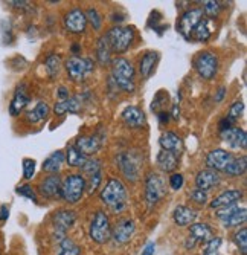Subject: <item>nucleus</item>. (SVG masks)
<instances>
[{"instance_id": "nucleus-1", "label": "nucleus", "mask_w": 247, "mask_h": 255, "mask_svg": "<svg viewBox=\"0 0 247 255\" xmlns=\"http://www.w3.org/2000/svg\"><path fill=\"white\" fill-rule=\"evenodd\" d=\"M99 200L108 211L115 214L124 213L128 205V191L125 183L121 179L110 177L99 193Z\"/></svg>"}, {"instance_id": "nucleus-2", "label": "nucleus", "mask_w": 247, "mask_h": 255, "mask_svg": "<svg viewBox=\"0 0 247 255\" xmlns=\"http://www.w3.org/2000/svg\"><path fill=\"white\" fill-rule=\"evenodd\" d=\"M111 75L110 80L116 86V89L131 94L136 89V69H134L133 63L124 57H118L111 60Z\"/></svg>"}, {"instance_id": "nucleus-3", "label": "nucleus", "mask_w": 247, "mask_h": 255, "mask_svg": "<svg viewBox=\"0 0 247 255\" xmlns=\"http://www.w3.org/2000/svg\"><path fill=\"white\" fill-rule=\"evenodd\" d=\"M111 54H125L130 46L134 41V37H136V32H134L133 26H113L110 28L105 34H104Z\"/></svg>"}, {"instance_id": "nucleus-4", "label": "nucleus", "mask_w": 247, "mask_h": 255, "mask_svg": "<svg viewBox=\"0 0 247 255\" xmlns=\"http://www.w3.org/2000/svg\"><path fill=\"white\" fill-rule=\"evenodd\" d=\"M84 193H85V177L81 173H72L61 180L60 199H63L66 203L69 205L78 203L82 199Z\"/></svg>"}, {"instance_id": "nucleus-5", "label": "nucleus", "mask_w": 247, "mask_h": 255, "mask_svg": "<svg viewBox=\"0 0 247 255\" xmlns=\"http://www.w3.org/2000/svg\"><path fill=\"white\" fill-rule=\"evenodd\" d=\"M67 77L74 83H82L90 77L95 71V61L92 58H85L80 55H72L64 63Z\"/></svg>"}, {"instance_id": "nucleus-6", "label": "nucleus", "mask_w": 247, "mask_h": 255, "mask_svg": "<svg viewBox=\"0 0 247 255\" xmlns=\"http://www.w3.org/2000/svg\"><path fill=\"white\" fill-rule=\"evenodd\" d=\"M88 237L98 245H105L111 240V223L105 211H96L88 225Z\"/></svg>"}, {"instance_id": "nucleus-7", "label": "nucleus", "mask_w": 247, "mask_h": 255, "mask_svg": "<svg viewBox=\"0 0 247 255\" xmlns=\"http://www.w3.org/2000/svg\"><path fill=\"white\" fill-rule=\"evenodd\" d=\"M166 182L159 173H148L145 177V203L148 210L159 203L165 196H166Z\"/></svg>"}, {"instance_id": "nucleus-8", "label": "nucleus", "mask_w": 247, "mask_h": 255, "mask_svg": "<svg viewBox=\"0 0 247 255\" xmlns=\"http://www.w3.org/2000/svg\"><path fill=\"white\" fill-rule=\"evenodd\" d=\"M192 66H194V71L197 72V75L200 78H203L206 81H211L218 74L220 61H218V57L214 52L203 51V52H198L194 57Z\"/></svg>"}, {"instance_id": "nucleus-9", "label": "nucleus", "mask_w": 247, "mask_h": 255, "mask_svg": "<svg viewBox=\"0 0 247 255\" xmlns=\"http://www.w3.org/2000/svg\"><path fill=\"white\" fill-rule=\"evenodd\" d=\"M116 165L122 176L130 182H138L141 177L142 160L141 156L134 151H121L116 156Z\"/></svg>"}, {"instance_id": "nucleus-10", "label": "nucleus", "mask_w": 247, "mask_h": 255, "mask_svg": "<svg viewBox=\"0 0 247 255\" xmlns=\"http://www.w3.org/2000/svg\"><path fill=\"white\" fill-rule=\"evenodd\" d=\"M77 222V214L72 210H60L55 211L52 216V225H54V239L61 242L64 237H67V231L72 229V226Z\"/></svg>"}, {"instance_id": "nucleus-11", "label": "nucleus", "mask_w": 247, "mask_h": 255, "mask_svg": "<svg viewBox=\"0 0 247 255\" xmlns=\"http://www.w3.org/2000/svg\"><path fill=\"white\" fill-rule=\"evenodd\" d=\"M215 216L218 217V220L224 228H237L246 223L247 211L244 206L232 205L229 208H224V210L215 211Z\"/></svg>"}, {"instance_id": "nucleus-12", "label": "nucleus", "mask_w": 247, "mask_h": 255, "mask_svg": "<svg viewBox=\"0 0 247 255\" xmlns=\"http://www.w3.org/2000/svg\"><path fill=\"white\" fill-rule=\"evenodd\" d=\"M201 18H203V11H201V8H192V9L185 11L180 15V18L177 20V32H180V35L185 40L191 41L192 31Z\"/></svg>"}, {"instance_id": "nucleus-13", "label": "nucleus", "mask_w": 247, "mask_h": 255, "mask_svg": "<svg viewBox=\"0 0 247 255\" xmlns=\"http://www.w3.org/2000/svg\"><path fill=\"white\" fill-rule=\"evenodd\" d=\"M104 141H105L104 134H98V133H95V134H84V136H78L77 137V141H75L74 145L85 157H92L93 154H96L102 148Z\"/></svg>"}, {"instance_id": "nucleus-14", "label": "nucleus", "mask_w": 247, "mask_h": 255, "mask_svg": "<svg viewBox=\"0 0 247 255\" xmlns=\"http://www.w3.org/2000/svg\"><path fill=\"white\" fill-rule=\"evenodd\" d=\"M63 25L64 29L71 34H84L87 29V17L85 12L80 8H74L69 12H66L64 18H63Z\"/></svg>"}, {"instance_id": "nucleus-15", "label": "nucleus", "mask_w": 247, "mask_h": 255, "mask_svg": "<svg viewBox=\"0 0 247 255\" xmlns=\"http://www.w3.org/2000/svg\"><path fill=\"white\" fill-rule=\"evenodd\" d=\"M136 233V223L131 219H121L111 226V240L118 245H125Z\"/></svg>"}, {"instance_id": "nucleus-16", "label": "nucleus", "mask_w": 247, "mask_h": 255, "mask_svg": "<svg viewBox=\"0 0 247 255\" xmlns=\"http://www.w3.org/2000/svg\"><path fill=\"white\" fill-rule=\"evenodd\" d=\"M88 94H82V95H74V97H69L66 100H60L58 103H55L54 106V113L57 117H64L67 113H81L82 112V107L85 104V97Z\"/></svg>"}, {"instance_id": "nucleus-17", "label": "nucleus", "mask_w": 247, "mask_h": 255, "mask_svg": "<svg viewBox=\"0 0 247 255\" xmlns=\"http://www.w3.org/2000/svg\"><path fill=\"white\" fill-rule=\"evenodd\" d=\"M234 157H235V156H234L231 151H228V150L214 148V150H211V151L206 154L205 162H206V167H208L209 170H214V171L220 173V171H224V168H226V167L231 164Z\"/></svg>"}, {"instance_id": "nucleus-18", "label": "nucleus", "mask_w": 247, "mask_h": 255, "mask_svg": "<svg viewBox=\"0 0 247 255\" xmlns=\"http://www.w3.org/2000/svg\"><path fill=\"white\" fill-rule=\"evenodd\" d=\"M214 237L212 228L208 223H192L189 228V236L185 243L186 249H192L198 243H206Z\"/></svg>"}, {"instance_id": "nucleus-19", "label": "nucleus", "mask_w": 247, "mask_h": 255, "mask_svg": "<svg viewBox=\"0 0 247 255\" xmlns=\"http://www.w3.org/2000/svg\"><path fill=\"white\" fill-rule=\"evenodd\" d=\"M29 103H31V97L28 94V86L25 83H20L15 87L12 100L9 103V109H8L9 115H11V117H18V115L28 107Z\"/></svg>"}, {"instance_id": "nucleus-20", "label": "nucleus", "mask_w": 247, "mask_h": 255, "mask_svg": "<svg viewBox=\"0 0 247 255\" xmlns=\"http://www.w3.org/2000/svg\"><path fill=\"white\" fill-rule=\"evenodd\" d=\"M61 177L58 174H49L44 179L40 180L38 183V193L49 200L60 199V191H61Z\"/></svg>"}, {"instance_id": "nucleus-21", "label": "nucleus", "mask_w": 247, "mask_h": 255, "mask_svg": "<svg viewBox=\"0 0 247 255\" xmlns=\"http://www.w3.org/2000/svg\"><path fill=\"white\" fill-rule=\"evenodd\" d=\"M121 120L128 128H144L147 126V117L141 107L128 106L122 110Z\"/></svg>"}, {"instance_id": "nucleus-22", "label": "nucleus", "mask_w": 247, "mask_h": 255, "mask_svg": "<svg viewBox=\"0 0 247 255\" xmlns=\"http://www.w3.org/2000/svg\"><path fill=\"white\" fill-rule=\"evenodd\" d=\"M243 199V191L241 190H226L220 193L217 197H214L209 203V206L215 211L224 210V208H229L232 205H238V202Z\"/></svg>"}, {"instance_id": "nucleus-23", "label": "nucleus", "mask_w": 247, "mask_h": 255, "mask_svg": "<svg viewBox=\"0 0 247 255\" xmlns=\"http://www.w3.org/2000/svg\"><path fill=\"white\" fill-rule=\"evenodd\" d=\"M220 182H221V176L217 171L206 168V170H201V171L197 173V176H195V188L208 193L209 190L218 187Z\"/></svg>"}, {"instance_id": "nucleus-24", "label": "nucleus", "mask_w": 247, "mask_h": 255, "mask_svg": "<svg viewBox=\"0 0 247 255\" xmlns=\"http://www.w3.org/2000/svg\"><path fill=\"white\" fill-rule=\"evenodd\" d=\"M220 136L231 148L246 150V147H247V134L240 127H232V128H229L226 131H221Z\"/></svg>"}, {"instance_id": "nucleus-25", "label": "nucleus", "mask_w": 247, "mask_h": 255, "mask_svg": "<svg viewBox=\"0 0 247 255\" xmlns=\"http://www.w3.org/2000/svg\"><path fill=\"white\" fill-rule=\"evenodd\" d=\"M159 144H161L162 150L174 153L178 157H180V154L183 151V139L178 136L175 131H165V133H162V136L159 139Z\"/></svg>"}, {"instance_id": "nucleus-26", "label": "nucleus", "mask_w": 247, "mask_h": 255, "mask_svg": "<svg viewBox=\"0 0 247 255\" xmlns=\"http://www.w3.org/2000/svg\"><path fill=\"white\" fill-rule=\"evenodd\" d=\"M197 219V211L192 210L191 206L186 205H178L174 208V213H172V220L177 226L180 228H186L191 226L192 223H195Z\"/></svg>"}, {"instance_id": "nucleus-27", "label": "nucleus", "mask_w": 247, "mask_h": 255, "mask_svg": "<svg viewBox=\"0 0 247 255\" xmlns=\"http://www.w3.org/2000/svg\"><path fill=\"white\" fill-rule=\"evenodd\" d=\"M214 25H212V20L203 17L198 23H197V26L194 28L192 31V35H191V40H195L198 43H206L209 41V38L212 37L214 34Z\"/></svg>"}, {"instance_id": "nucleus-28", "label": "nucleus", "mask_w": 247, "mask_h": 255, "mask_svg": "<svg viewBox=\"0 0 247 255\" xmlns=\"http://www.w3.org/2000/svg\"><path fill=\"white\" fill-rule=\"evenodd\" d=\"M64 162H66L64 151L63 150H57L51 156H48L46 159H44L41 168H43V171H46L49 174H58L60 170L64 165Z\"/></svg>"}, {"instance_id": "nucleus-29", "label": "nucleus", "mask_w": 247, "mask_h": 255, "mask_svg": "<svg viewBox=\"0 0 247 255\" xmlns=\"http://www.w3.org/2000/svg\"><path fill=\"white\" fill-rule=\"evenodd\" d=\"M51 113V107L48 106V103L44 101H38L31 110L26 112V121L29 124H38V123H43L44 120H46L49 117Z\"/></svg>"}, {"instance_id": "nucleus-30", "label": "nucleus", "mask_w": 247, "mask_h": 255, "mask_svg": "<svg viewBox=\"0 0 247 255\" xmlns=\"http://www.w3.org/2000/svg\"><path fill=\"white\" fill-rule=\"evenodd\" d=\"M159 61V52L156 51H148L139 61V74L144 80L150 78L151 74L154 72L156 64Z\"/></svg>"}, {"instance_id": "nucleus-31", "label": "nucleus", "mask_w": 247, "mask_h": 255, "mask_svg": "<svg viewBox=\"0 0 247 255\" xmlns=\"http://www.w3.org/2000/svg\"><path fill=\"white\" fill-rule=\"evenodd\" d=\"M157 167H159L164 173H172L178 167V156L174 153L161 150L157 154Z\"/></svg>"}, {"instance_id": "nucleus-32", "label": "nucleus", "mask_w": 247, "mask_h": 255, "mask_svg": "<svg viewBox=\"0 0 247 255\" xmlns=\"http://www.w3.org/2000/svg\"><path fill=\"white\" fill-rule=\"evenodd\" d=\"M63 67V60L58 54L51 52L46 60H44V69H46V74L51 80H55Z\"/></svg>"}, {"instance_id": "nucleus-33", "label": "nucleus", "mask_w": 247, "mask_h": 255, "mask_svg": "<svg viewBox=\"0 0 247 255\" xmlns=\"http://www.w3.org/2000/svg\"><path fill=\"white\" fill-rule=\"evenodd\" d=\"M64 157H66L67 165L72 167V168H81L84 165V162L87 160V157L84 154H81L74 144L67 145L66 153H64Z\"/></svg>"}, {"instance_id": "nucleus-34", "label": "nucleus", "mask_w": 247, "mask_h": 255, "mask_svg": "<svg viewBox=\"0 0 247 255\" xmlns=\"http://www.w3.org/2000/svg\"><path fill=\"white\" fill-rule=\"evenodd\" d=\"M246 168H247V157L243 154V156L234 157L232 162L226 168H224L223 173H226L231 177H240L246 173Z\"/></svg>"}, {"instance_id": "nucleus-35", "label": "nucleus", "mask_w": 247, "mask_h": 255, "mask_svg": "<svg viewBox=\"0 0 247 255\" xmlns=\"http://www.w3.org/2000/svg\"><path fill=\"white\" fill-rule=\"evenodd\" d=\"M96 60L101 66H108L111 63V49L104 35H101L96 43Z\"/></svg>"}, {"instance_id": "nucleus-36", "label": "nucleus", "mask_w": 247, "mask_h": 255, "mask_svg": "<svg viewBox=\"0 0 247 255\" xmlns=\"http://www.w3.org/2000/svg\"><path fill=\"white\" fill-rule=\"evenodd\" d=\"M58 254L57 255H81V246L77 245L71 237H64L57 243Z\"/></svg>"}, {"instance_id": "nucleus-37", "label": "nucleus", "mask_w": 247, "mask_h": 255, "mask_svg": "<svg viewBox=\"0 0 247 255\" xmlns=\"http://www.w3.org/2000/svg\"><path fill=\"white\" fill-rule=\"evenodd\" d=\"M101 171H102V164L99 159H95V157H87L84 165L81 167V174L85 179L96 174V173H101Z\"/></svg>"}, {"instance_id": "nucleus-38", "label": "nucleus", "mask_w": 247, "mask_h": 255, "mask_svg": "<svg viewBox=\"0 0 247 255\" xmlns=\"http://www.w3.org/2000/svg\"><path fill=\"white\" fill-rule=\"evenodd\" d=\"M168 103H169V95H168V92H166V90L157 92L156 97H154V100H153V104H151V110L156 112V113L165 112Z\"/></svg>"}, {"instance_id": "nucleus-39", "label": "nucleus", "mask_w": 247, "mask_h": 255, "mask_svg": "<svg viewBox=\"0 0 247 255\" xmlns=\"http://www.w3.org/2000/svg\"><path fill=\"white\" fill-rule=\"evenodd\" d=\"M221 2H215V0H208V2L203 3V8H201V11H203V15H206V18L209 20H215L218 17V14L221 12Z\"/></svg>"}, {"instance_id": "nucleus-40", "label": "nucleus", "mask_w": 247, "mask_h": 255, "mask_svg": "<svg viewBox=\"0 0 247 255\" xmlns=\"http://www.w3.org/2000/svg\"><path fill=\"white\" fill-rule=\"evenodd\" d=\"M234 243L237 245L238 251L246 255L247 254V228L243 226L241 229H238L235 236H234Z\"/></svg>"}, {"instance_id": "nucleus-41", "label": "nucleus", "mask_w": 247, "mask_h": 255, "mask_svg": "<svg viewBox=\"0 0 247 255\" xmlns=\"http://www.w3.org/2000/svg\"><path fill=\"white\" fill-rule=\"evenodd\" d=\"M84 12H85V17H87V23H90L95 31H101V28H102V17H101L99 11L96 8H88Z\"/></svg>"}, {"instance_id": "nucleus-42", "label": "nucleus", "mask_w": 247, "mask_h": 255, "mask_svg": "<svg viewBox=\"0 0 247 255\" xmlns=\"http://www.w3.org/2000/svg\"><path fill=\"white\" fill-rule=\"evenodd\" d=\"M221 237H212L209 242L205 243V249H203V255H220V248H221Z\"/></svg>"}, {"instance_id": "nucleus-43", "label": "nucleus", "mask_w": 247, "mask_h": 255, "mask_svg": "<svg viewBox=\"0 0 247 255\" xmlns=\"http://www.w3.org/2000/svg\"><path fill=\"white\" fill-rule=\"evenodd\" d=\"M101 182H102V171L101 173H96L90 177L85 179V191L88 194H93L99 187H101Z\"/></svg>"}, {"instance_id": "nucleus-44", "label": "nucleus", "mask_w": 247, "mask_h": 255, "mask_svg": "<svg viewBox=\"0 0 247 255\" xmlns=\"http://www.w3.org/2000/svg\"><path fill=\"white\" fill-rule=\"evenodd\" d=\"M15 193L21 197H25L28 200H32V202H37L38 196H37V191L31 187V185L25 183V185H18V187L15 188Z\"/></svg>"}, {"instance_id": "nucleus-45", "label": "nucleus", "mask_w": 247, "mask_h": 255, "mask_svg": "<svg viewBox=\"0 0 247 255\" xmlns=\"http://www.w3.org/2000/svg\"><path fill=\"white\" fill-rule=\"evenodd\" d=\"M23 179L25 180H31L34 176H35V167H37V162L35 159H31V157H25L23 159Z\"/></svg>"}, {"instance_id": "nucleus-46", "label": "nucleus", "mask_w": 247, "mask_h": 255, "mask_svg": "<svg viewBox=\"0 0 247 255\" xmlns=\"http://www.w3.org/2000/svg\"><path fill=\"white\" fill-rule=\"evenodd\" d=\"M244 113V103L243 101H235L231 109H229V113H228V118H231L232 121H238Z\"/></svg>"}, {"instance_id": "nucleus-47", "label": "nucleus", "mask_w": 247, "mask_h": 255, "mask_svg": "<svg viewBox=\"0 0 247 255\" xmlns=\"http://www.w3.org/2000/svg\"><path fill=\"white\" fill-rule=\"evenodd\" d=\"M183 185H185V177L183 174L180 173H172L169 176V188L174 190V191H178V190H182L183 188Z\"/></svg>"}, {"instance_id": "nucleus-48", "label": "nucleus", "mask_w": 247, "mask_h": 255, "mask_svg": "<svg viewBox=\"0 0 247 255\" xmlns=\"http://www.w3.org/2000/svg\"><path fill=\"white\" fill-rule=\"evenodd\" d=\"M189 197L197 203V205H206L208 203V193L206 191H201V190H198V188H195V190H192L191 193H189Z\"/></svg>"}, {"instance_id": "nucleus-49", "label": "nucleus", "mask_w": 247, "mask_h": 255, "mask_svg": "<svg viewBox=\"0 0 247 255\" xmlns=\"http://www.w3.org/2000/svg\"><path fill=\"white\" fill-rule=\"evenodd\" d=\"M232 127H235V121H232L231 118H223V120H220V123H218V130H220V133L221 131H226V130H229V128H232Z\"/></svg>"}, {"instance_id": "nucleus-50", "label": "nucleus", "mask_w": 247, "mask_h": 255, "mask_svg": "<svg viewBox=\"0 0 247 255\" xmlns=\"http://www.w3.org/2000/svg\"><path fill=\"white\" fill-rule=\"evenodd\" d=\"M8 217H9V206L2 205L0 206V222H6Z\"/></svg>"}, {"instance_id": "nucleus-51", "label": "nucleus", "mask_w": 247, "mask_h": 255, "mask_svg": "<svg viewBox=\"0 0 247 255\" xmlns=\"http://www.w3.org/2000/svg\"><path fill=\"white\" fill-rule=\"evenodd\" d=\"M154 252H156V243L150 242V243H147V246H145V249L142 251L141 255H154Z\"/></svg>"}, {"instance_id": "nucleus-52", "label": "nucleus", "mask_w": 247, "mask_h": 255, "mask_svg": "<svg viewBox=\"0 0 247 255\" xmlns=\"http://www.w3.org/2000/svg\"><path fill=\"white\" fill-rule=\"evenodd\" d=\"M157 118H159V121H161L162 126H165L169 121V113L166 110L165 112H159V113H157Z\"/></svg>"}, {"instance_id": "nucleus-53", "label": "nucleus", "mask_w": 247, "mask_h": 255, "mask_svg": "<svg viewBox=\"0 0 247 255\" xmlns=\"http://www.w3.org/2000/svg\"><path fill=\"white\" fill-rule=\"evenodd\" d=\"M57 97L60 98V100H66V98H69V90H67L64 86H61V87H58V92H57Z\"/></svg>"}, {"instance_id": "nucleus-54", "label": "nucleus", "mask_w": 247, "mask_h": 255, "mask_svg": "<svg viewBox=\"0 0 247 255\" xmlns=\"http://www.w3.org/2000/svg\"><path fill=\"white\" fill-rule=\"evenodd\" d=\"M224 95H226V87H220L215 95V103H221L224 100Z\"/></svg>"}, {"instance_id": "nucleus-55", "label": "nucleus", "mask_w": 247, "mask_h": 255, "mask_svg": "<svg viewBox=\"0 0 247 255\" xmlns=\"http://www.w3.org/2000/svg\"><path fill=\"white\" fill-rule=\"evenodd\" d=\"M9 5H12L14 8H21V9L31 8V3L29 2H9Z\"/></svg>"}, {"instance_id": "nucleus-56", "label": "nucleus", "mask_w": 247, "mask_h": 255, "mask_svg": "<svg viewBox=\"0 0 247 255\" xmlns=\"http://www.w3.org/2000/svg\"><path fill=\"white\" fill-rule=\"evenodd\" d=\"M171 117H172V120H178V118H180V109H178L177 104L172 106V113H171Z\"/></svg>"}, {"instance_id": "nucleus-57", "label": "nucleus", "mask_w": 247, "mask_h": 255, "mask_svg": "<svg viewBox=\"0 0 247 255\" xmlns=\"http://www.w3.org/2000/svg\"><path fill=\"white\" fill-rule=\"evenodd\" d=\"M0 255H2V251H0Z\"/></svg>"}]
</instances>
